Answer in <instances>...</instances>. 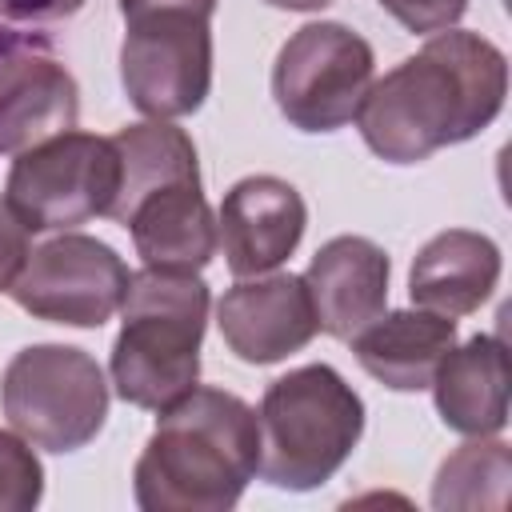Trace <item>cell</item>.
I'll use <instances>...</instances> for the list:
<instances>
[{"label": "cell", "mask_w": 512, "mask_h": 512, "mask_svg": "<svg viewBox=\"0 0 512 512\" xmlns=\"http://www.w3.org/2000/svg\"><path fill=\"white\" fill-rule=\"evenodd\" d=\"M44 496V468L32 444L0 428V512H28Z\"/></svg>", "instance_id": "cell-20"}, {"label": "cell", "mask_w": 512, "mask_h": 512, "mask_svg": "<svg viewBox=\"0 0 512 512\" xmlns=\"http://www.w3.org/2000/svg\"><path fill=\"white\" fill-rule=\"evenodd\" d=\"M124 228L132 232L144 268H160V272H200L220 248L216 216L200 192V180L168 184L144 196L124 216Z\"/></svg>", "instance_id": "cell-14"}, {"label": "cell", "mask_w": 512, "mask_h": 512, "mask_svg": "<svg viewBox=\"0 0 512 512\" xmlns=\"http://www.w3.org/2000/svg\"><path fill=\"white\" fill-rule=\"evenodd\" d=\"M508 60L480 32H436L416 56L372 80L356 124L388 164H420L480 136L504 108Z\"/></svg>", "instance_id": "cell-1"}, {"label": "cell", "mask_w": 512, "mask_h": 512, "mask_svg": "<svg viewBox=\"0 0 512 512\" xmlns=\"http://www.w3.org/2000/svg\"><path fill=\"white\" fill-rule=\"evenodd\" d=\"M120 84L148 120L192 116L212 88V16L196 8L124 12Z\"/></svg>", "instance_id": "cell-6"}, {"label": "cell", "mask_w": 512, "mask_h": 512, "mask_svg": "<svg viewBox=\"0 0 512 512\" xmlns=\"http://www.w3.org/2000/svg\"><path fill=\"white\" fill-rule=\"evenodd\" d=\"M0 408L16 436L44 452H76L104 428L108 380L72 344L20 348L0 376Z\"/></svg>", "instance_id": "cell-5"}, {"label": "cell", "mask_w": 512, "mask_h": 512, "mask_svg": "<svg viewBox=\"0 0 512 512\" xmlns=\"http://www.w3.org/2000/svg\"><path fill=\"white\" fill-rule=\"evenodd\" d=\"M88 0H0V20L12 24H52L76 16Z\"/></svg>", "instance_id": "cell-23"}, {"label": "cell", "mask_w": 512, "mask_h": 512, "mask_svg": "<svg viewBox=\"0 0 512 512\" xmlns=\"http://www.w3.org/2000/svg\"><path fill=\"white\" fill-rule=\"evenodd\" d=\"M512 480V452L504 440L472 436L460 452H452L432 484L436 508H500Z\"/></svg>", "instance_id": "cell-19"}, {"label": "cell", "mask_w": 512, "mask_h": 512, "mask_svg": "<svg viewBox=\"0 0 512 512\" xmlns=\"http://www.w3.org/2000/svg\"><path fill=\"white\" fill-rule=\"evenodd\" d=\"M388 272L384 248L368 236H332L304 272L320 332L352 340L380 320L388 308Z\"/></svg>", "instance_id": "cell-12"}, {"label": "cell", "mask_w": 512, "mask_h": 512, "mask_svg": "<svg viewBox=\"0 0 512 512\" xmlns=\"http://www.w3.org/2000/svg\"><path fill=\"white\" fill-rule=\"evenodd\" d=\"M208 304V284L196 272H132L112 344V388L124 404L160 412L196 388Z\"/></svg>", "instance_id": "cell-3"}, {"label": "cell", "mask_w": 512, "mask_h": 512, "mask_svg": "<svg viewBox=\"0 0 512 512\" xmlns=\"http://www.w3.org/2000/svg\"><path fill=\"white\" fill-rule=\"evenodd\" d=\"M112 148H116V160H120V188H116V204H112L108 216L120 220V224L144 196H152L168 184L200 180L196 144L172 120L128 124L112 136Z\"/></svg>", "instance_id": "cell-18"}, {"label": "cell", "mask_w": 512, "mask_h": 512, "mask_svg": "<svg viewBox=\"0 0 512 512\" xmlns=\"http://www.w3.org/2000/svg\"><path fill=\"white\" fill-rule=\"evenodd\" d=\"M216 324L228 352L244 364H276L312 344L320 332L304 276L264 272L232 284L216 304Z\"/></svg>", "instance_id": "cell-10"}, {"label": "cell", "mask_w": 512, "mask_h": 512, "mask_svg": "<svg viewBox=\"0 0 512 512\" xmlns=\"http://www.w3.org/2000/svg\"><path fill=\"white\" fill-rule=\"evenodd\" d=\"M500 280V248L484 232L448 228L436 232L412 260L408 296L416 308L440 316L476 312Z\"/></svg>", "instance_id": "cell-15"}, {"label": "cell", "mask_w": 512, "mask_h": 512, "mask_svg": "<svg viewBox=\"0 0 512 512\" xmlns=\"http://www.w3.org/2000/svg\"><path fill=\"white\" fill-rule=\"evenodd\" d=\"M80 116V88L72 72L40 52L0 56V156H20L44 144Z\"/></svg>", "instance_id": "cell-13"}, {"label": "cell", "mask_w": 512, "mask_h": 512, "mask_svg": "<svg viewBox=\"0 0 512 512\" xmlns=\"http://www.w3.org/2000/svg\"><path fill=\"white\" fill-rule=\"evenodd\" d=\"M432 396L444 428L460 436H496L508 424V356L500 336H472L452 348L436 376Z\"/></svg>", "instance_id": "cell-17"}, {"label": "cell", "mask_w": 512, "mask_h": 512, "mask_svg": "<svg viewBox=\"0 0 512 512\" xmlns=\"http://www.w3.org/2000/svg\"><path fill=\"white\" fill-rule=\"evenodd\" d=\"M376 4L396 24H404L408 32H420V36H436V32L456 28V20L468 8V0H376Z\"/></svg>", "instance_id": "cell-21"}, {"label": "cell", "mask_w": 512, "mask_h": 512, "mask_svg": "<svg viewBox=\"0 0 512 512\" xmlns=\"http://www.w3.org/2000/svg\"><path fill=\"white\" fill-rule=\"evenodd\" d=\"M372 80V44L336 20H316L296 28L276 52L272 100L292 128L336 132L356 120Z\"/></svg>", "instance_id": "cell-8"}, {"label": "cell", "mask_w": 512, "mask_h": 512, "mask_svg": "<svg viewBox=\"0 0 512 512\" xmlns=\"http://www.w3.org/2000/svg\"><path fill=\"white\" fill-rule=\"evenodd\" d=\"M120 188V160L112 136L60 132L20 152L8 168L4 200L28 232H68L108 216Z\"/></svg>", "instance_id": "cell-7"}, {"label": "cell", "mask_w": 512, "mask_h": 512, "mask_svg": "<svg viewBox=\"0 0 512 512\" xmlns=\"http://www.w3.org/2000/svg\"><path fill=\"white\" fill-rule=\"evenodd\" d=\"M28 236L32 232L20 224V216L8 208V200H0V292H8L12 280L20 276V268L28 264V256H32Z\"/></svg>", "instance_id": "cell-22"}, {"label": "cell", "mask_w": 512, "mask_h": 512, "mask_svg": "<svg viewBox=\"0 0 512 512\" xmlns=\"http://www.w3.org/2000/svg\"><path fill=\"white\" fill-rule=\"evenodd\" d=\"M260 472V420L224 388H188L160 408L132 492L144 512H228Z\"/></svg>", "instance_id": "cell-2"}, {"label": "cell", "mask_w": 512, "mask_h": 512, "mask_svg": "<svg viewBox=\"0 0 512 512\" xmlns=\"http://www.w3.org/2000/svg\"><path fill=\"white\" fill-rule=\"evenodd\" d=\"M308 224L304 196L280 176L236 180L216 212V240L236 280L276 272L300 244Z\"/></svg>", "instance_id": "cell-11"}, {"label": "cell", "mask_w": 512, "mask_h": 512, "mask_svg": "<svg viewBox=\"0 0 512 512\" xmlns=\"http://www.w3.org/2000/svg\"><path fill=\"white\" fill-rule=\"evenodd\" d=\"M348 344L372 380L392 392H420L432 384L440 360L456 348V320L428 308H404L372 320Z\"/></svg>", "instance_id": "cell-16"}, {"label": "cell", "mask_w": 512, "mask_h": 512, "mask_svg": "<svg viewBox=\"0 0 512 512\" xmlns=\"http://www.w3.org/2000/svg\"><path fill=\"white\" fill-rule=\"evenodd\" d=\"M120 4V16L124 12H136V8H196V12H216V0H116Z\"/></svg>", "instance_id": "cell-24"}, {"label": "cell", "mask_w": 512, "mask_h": 512, "mask_svg": "<svg viewBox=\"0 0 512 512\" xmlns=\"http://www.w3.org/2000/svg\"><path fill=\"white\" fill-rule=\"evenodd\" d=\"M260 476L272 488L312 492L340 472L364 432V400L328 364L272 380L260 400Z\"/></svg>", "instance_id": "cell-4"}, {"label": "cell", "mask_w": 512, "mask_h": 512, "mask_svg": "<svg viewBox=\"0 0 512 512\" xmlns=\"http://www.w3.org/2000/svg\"><path fill=\"white\" fill-rule=\"evenodd\" d=\"M264 4H272V8H288V12H320V8H328L332 0H264Z\"/></svg>", "instance_id": "cell-25"}, {"label": "cell", "mask_w": 512, "mask_h": 512, "mask_svg": "<svg viewBox=\"0 0 512 512\" xmlns=\"http://www.w3.org/2000/svg\"><path fill=\"white\" fill-rule=\"evenodd\" d=\"M128 264L96 236L60 232L56 240H44L32 248L28 264L12 280V300L48 324L68 328H100L120 312V300L128 292Z\"/></svg>", "instance_id": "cell-9"}]
</instances>
